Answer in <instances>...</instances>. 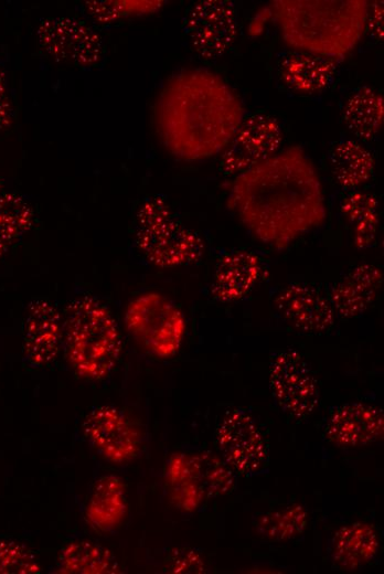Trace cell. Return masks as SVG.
<instances>
[{
    "mask_svg": "<svg viewBox=\"0 0 384 574\" xmlns=\"http://www.w3.org/2000/svg\"><path fill=\"white\" fill-rule=\"evenodd\" d=\"M365 0H276L273 14L294 52L328 60L346 56L366 30Z\"/></svg>",
    "mask_w": 384,
    "mask_h": 574,
    "instance_id": "3957f363",
    "label": "cell"
},
{
    "mask_svg": "<svg viewBox=\"0 0 384 574\" xmlns=\"http://www.w3.org/2000/svg\"><path fill=\"white\" fill-rule=\"evenodd\" d=\"M324 431L327 438L337 446H365L383 437V412L364 402L348 403L331 413Z\"/></svg>",
    "mask_w": 384,
    "mask_h": 574,
    "instance_id": "9a60e30c",
    "label": "cell"
},
{
    "mask_svg": "<svg viewBox=\"0 0 384 574\" xmlns=\"http://www.w3.org/2000/svg\"><path fill=\"white\" fill-rule=\"evenodd\" d=\"M83 429L92 445L109 461L127 463L139 453V431L117 407H95L86 416Z\"/></svg>",
    "mask_w": 384,
    "mask_h": 574,
    "instance_id": "7c38bea8",
    "label": "cell"
},
{
    "mask_svg": "<svg viewBox=\"0 0 384 574\" xmlns=\"http://www.w3.org/2000/svg\"><path fill=\"white\" fill-rule=\"evenodd\" d=\"M341 211L358 248L371 246L375 240L378 225L376 199L364 191H354L343 198Z\"/></svg>",
    "mask_w": 384,
    "mask_h": 574,
    "instance_id": "cb8c5ba5",
    "label": "cell"
},
{
    "mask_svg": "<svg viewBox=\"0 0 384 574\" xmlns=\"http://www.w3.org/2000/svg\"><path fill=\"white\" fill-rule=\"evenodd\" d=\"M382 270L372 264L350 269L331 289L329 300L335 313L344 318L362 315L376 299Z\"/></svg>",
    "mask_w": 384,
    "mask_h": 574,
    "instance_id": "e0dca14e",
    "label": "cell"
},
{
    "mask_svg": "<svg viewBox=\"0 0 384 574\" xmlns=\"http://www.w3.org/2000/svg\"><path fill=\"white\" fill-rule=\"evenodd\" d=\"M269 386L277 404L288 415L305 418L319 405L317 380L295 350L279 352L269 365Z\"/></svg>",
    "mask_w": 384,
    "mask_h": 574,
    "instance_id": "9c48e42d",
    "label": "cell"
},
{
    "mask_svg": "<svg viewBox=\"0 0 384 574\" xmlns=\"http://www.w3.org/2000/svg\"><path fill=\"white\" fill-rule=\"evenodd\" d=\"M334 72V61L301 52L287 54L280 63L281 81L299 94L322 92L331 83Z\"/></svg>",
    "mask_w": 384,
    "mask_h": 574,
    "instance_id": "ffe728a7",
    "label": "cell"
},
{
    "mask_svg": "<svg viewBox=\"0 0 384 574\" xmlns=\"http://www.w3.org/2000/svg\"><path fill=\"white\" fill-rule=\"evenodd\" d=\"M216 442L224 461L241 474H255L267 463L264 436L253 417L241 408L225 413L216 432Z\"/></svg>",
    "mask_w": 384,
    "mask_h": 574,
    "instance_id": "8fae6325",
    "label": "cell"
},
{
    "mask_svg": "<svg viewBox=\"0 0 384 574\" xmlns=\"http://www.w3.org/2000/svg\"><path fill=\"white\" fill-rule=\"evenodd\" d=\"M383 96L370 86H361L351 93L343 108V121L348 129L361 139H372L382 128Z\"/></svg>",
    "mask_w": 384,
    "mask_h": 574,
    "instance_id": "603a6c76",
    "label": "cell"
},
{
    "mask_svg": "<svg viewBox=\"0 0 384 574\" xmlns=\"http://www.w3.org/2000/svg\"><path fill=\"white\" fill-rule=\"evenodd\" d=\"M366 28L377 39L383 40V2L369 6Z\"/></svg>",
    "mask_w": 384,
    "mask_h": 574,
    "instance_id": "f1b7e54d",
    "label": "cell"
},
{
    "mask_svg": "<svg viewBox=\"0 0 384 574\" xmlns=\"http://www.w3.org/2000/svg\"><path fill=\"white\" fill-rule=\"evenodd\" d=\"M6 106H7V98H6L4 87H3V84L1 85V82H0V120L4 119V116L7 114Z\"/></svg>",
    "mask_w": 384,
    "mask_h": 574,
    "instance_id": "f546056e",
    "label": "cell"
},
{
    "mask_svg": "<svg viewBox=\"0 0 384 574\" xmlns=\"http://www.w3.org/2000/svg\"><path fill=\"white\" fill-rule=\"evenodd\" d=\"M245 117L242 99L220 75L203 70L175 76L158 103L161 136L186 160L213 157L227 147Z\"/></svg>",
    "mask_w": 384,
    "mask_h": 574,
    "instance_id": "7a4b0ae2",
    "label": "cell"
},
{
    "mask_svg": "<svg viewBox=\"0 0 384 574\" xmlns=\"http://www.w3.org/2000/svg\"><path fill=\"white\" fill-rule=\"evenodd\" d=\"M127 510L124 481L118 476L105 475L93 487L85 508V519L95 530L107 532L121 524Z\"/></svg>",
    "mask_w": 384,
    "mask_h": 574,
    "instance_id": "ac0fdd59",
    "label": "cell"
},
{
    "mask_svg": "<svg viewBox=\"0 0 384 574\" xmlns=\"http://www.w3.org/2000/svg\"><path fill=\"white\" fill-rule=\"evenodd\" d=\"M29 206L15 195L0 196V256L29 228Z\"/></svg>",
    "mask_w": 384,
    "mask_h": 574,
    "instance_id": "484cf974",
    "label": "cell"
},
{
    "mask_svg": "<svg viewBox=\"0 0 384 574\" xmlns=\"http://www.w3.org/2000/svg\"><path fill=\"white\" fill-rule=\"evenodd\" d=\"M308 523V512L299 503L270 511L262 515L256 530L259 535L273 541H286L303 532Z\"/></svg>",
    "mask_w": 384,
    "mask_h": 574,
    "instance_id": "d4e9b609",
    "label": "cell"
},
{
    "mask_svg": "<svg viewBox=\"0 0 384 574\" xmlns=\"http://www.w3.org/2000/svg\"><path fill=\"white\" fill-rule=\"evenodd\" d=\"M42 566L34 553L14 541H0V573L35 574Z\"/></svg>",
    "mask_w": 384,
    "mask_h": 574,
    "instance_id": "4316f807",
    "label": "cell"
},
{
    "mask_svg": "<svg viewBox=\"0 0 384 574\" xmlns=\"http://www.w3.org/2000/svg\"><path fill=\"white\" fill-rule=\"evenodd\" d=\"M380 539L373 524L352 522L341 527L332 540V557L335 564L344 570L354 571L377 554Z\"/></svg>",
    "mask_w": 384,
    "mask_h": 574,
    "instance_id": "d6986e66",
    "label": "cell"
},
{
    "mask_svg": "<svg viewBox=\"0 0 384 574\" xmlns=\"http://www.w3.org/2000/svg\"><path fill=\"white\" fill-rule=\"evenodd\" d=\"M278 313L294 328L317 333L330 328L335 312L329 298L310 285L289 284L275 297Z\"/></svg>",
    "mask_w": 384,
    "mask_h": 574,
    "instance_id": "5bb4252c",
    "label": "cell"
},
{
    "mask_svg": "<svg viewBox=\"0 0 384 574\" xmlns=\"http://www.w3.org/2000/svg\"><path fill=\"white\" fill-rule=\"evenodd\" d=\"M262 259L253 252L235 249L223 254L215 266L211 294L220 302L244 298L263 275Z\"/></svg>",
    "mask_w": 384,
    "mask_h": 574,
    "instance_id": "2e32d148",
    "label": "cell"
},
{
    "mask_svg": "<svg viewBox=\"0 0 384 574\" xmlns=\"http://www.w3.org/2000/svg\"><path fill=\"white\" fill-rule=\"evenodd\" d=\"M65 354L82 378L102 380L115 369L121 352V336L108 308L92 296L70 302L63 320Z\"/></svg>",
    "mask_w": 384,
    "mask_h": 574,
    "instance_id": "277c9868",
    "label": "cell"
},
{
    "mask_svg": "<svg viewBox=\"0 0 384 574\" xmlns=\"http://www.w3.org/2000/svg\"><path fill=\"white\" fill-rule=\"evenodd\" d=\"M63 320L50 301L35 299L28 306L23 323V357L34 368L51 364L60 351Z\"/></svg>",
    "mask_w": 384,
    "mask_h": 574,
    "instance_id": "4fadbf2b",
    "label": "cell"
},
{
    "mask_svg": "<svg viewBox=\"0 0 384 574\" xmlns=\"http://www.w3.org/2000/svg\"><path fill=\"white\" fill-rule=\"evenodd\" d=\"M279 121L265 113L245 116L234 137L222 152L221 169L237 176L276 155L282 142Z\"/></svg>",
    "mask_w": 384,
    "mask_h": 574,
    "instance_id": "ba28073f",
    "label": "cell"
},
{
    "mask_svg": "<svg viewBox=\"0 0 384 574\" xmlns=\"http://www.w3.org/2000/svg\"><path fill=\"white\" fill-rule=\"evenodd\" d=\"M329 162L337 183L345 189H355L366 183L375 169L372 153L350 139L341 140L332 147Z\"/></svg>",
    "mask_w": 384,
    "mask_h": 574,
    "instance_id": "44dd1931",
    "label": "cell"
},
{
    "mask_svg": "<svg viewBox=\"0 0 384 574\" xmlns=\"http://www.w3.org/2000/svg\"><path fill=\"white\" fill-rule=\"evenodd\" d=\"M57 573L62 574H119L121 567L113 553L92 541L75 540L61 551Z\"/></svg>",
    "mask_w": 384,
    "mask_h": 574,
    "instance_id": "7402d4cb",
    "label": "cell"
},
{
    "mask_svg": "<svg viewBox=\"0 0 384 574\" xmlns=\"http://www.w3.org/2000/svg\"><path fill=\"white\" fill-rule=\"evenodd\" d=\"M184 33L191 47L204 59L227 52L237 34L235 11L230 1L196 2L184 19Z\"/></svg>",
    "mask_w": 384,
    "mask_h": 574,
    "instance_id": "30bf717a",
    "label": "cell"
},
{
    "mask_svg": "<svg viewBox=\"0 0 384 574\" xmlns=\"http://www.w3.org/2000/svg\"><path fill=\"white\" fill-rule=\"evenodd\" d=\"M226 202L256 241L276 251L320 227L328 216L319 171L299 146L235 176Z\"/></svg>",
    "mask_w": 384,
    "mask_h": 574,
    "instance_id": "6da1fadb",
    "label": "cell"
},
{
    "mask_svg": "<svg viewBox=\"0 0 384 574\" xmlns=\"http://www.w3.org/2000/svg\"><path fill=\"white\" fill-rule=\"evenodd\" d=\"M169 563L172 573H203L205 568L201 555L191 549L174 550Z\"/></svg>",
    "mask_w": 384,
    "mask_h": 574,
    "instance_id": "83f0119b",
    "label": "cell"
},
{
    "mask_svg": "<svg viewBox=\"0 0 384 574\" xmlns=\"http://www.w3.org/2000/svg\"><path fill=\"white\" fill-rule=\"evenodd\" d=\"M125 325L145 349L161 359L170 358L179 351L186 331L181 309L156 291L140 294L128 304Z\"/></svg>",
    "mask_w": 384,
    "mask_h": 574,
    "instance_id": "52a82bcc",
    "label": "cell"
},
{
    "mask_svg": "<svg viewBox=\"0 0 384 574\" xmlns=\"http://www.w3.org/2000/svg\"><path fill=\"white\" fill-rule=\"evenodd\" d=\"M164 481L173 506L194 512L205 501L228 493L234 476L226 463L210 453H174L167 461Z\"/></svg>",
    "mask_w": 384,
    "mask_h": 574,
    "instance_id": "8992f818",
    "label": "cell"
},
{
    "mask_svg": "<svg viewBox=\"0 0 384 574\" xmlns=\"http://www.w3.org/2000/svg\"><path fill=\"white\" fill-rule=\"evenodd\" d=\"M137 244L157 267L173 268L191 264L203 254L202 238L185 227L161 198H150L137 215Z\"/></svg>",
    "mask_w": 384,
    "mask_h": 574,
    "instance_id": "5b68a950",
    "label": "cell"
}]
</instances>
